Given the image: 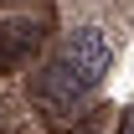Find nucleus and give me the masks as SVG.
<instances>
[{
	"instance_id": "f257e3e1",
	"label": "nucleus",
	"mask_w": 134,
	"mask_h": 134,
	"mask_svg": "<svg viewBox=\"0 0 134 134\" xmlns=\"http://www.w3.org/2000/svg\"><path fill=\"white\" fill-rule=\"evenodd\" d=\"M108 62H114V41H108L98 26H77V31L67 36V47H62V67L83 88H98L103 72H108Z\"/></svg>"
},
{
	"instance_id": "20e7f679",
	"label": "nucleus",
	"mask_w": 134,
	"mask_h": 134,
	"mask_svg": "<svg viewBox=\"0 0 134 134\" xmlns=\"http://www.w3.org/2000/svg\"><path fill=\"white\" fill-rule=\"evenodd\" d=\"M77 134H98V129H77Z\"/></svg>"
},
{
	"instance_id": "7ed1b4c3",
	"label": "nucleus",
	"mask_w": 134,
	"mask_h": 134,
	"mask_svg": "<svg viewBox=\"0 0 134 134\" xmlns=\"http://www.w3.org/2000/svg\"><path fill=\"white\" fill-rule=\"evenodd\" d=\"M124 134H134V124H124Z\"/></svg>"
},
{
	"instance_id": "f03ea898",
	"label": "nucleus",
	"mask_w": 134,
	"mask_h": 134,
	"mask_svg": "<svg viewBox=\"0 0 134 134\" xmlns=\"http://www.w3.org/2000/svg\"><path fill=\"white\" fill-rule=\"evenodd\" d=\"M41 41V26L36 21H16V26H0V62L5 67H16L26 52Z\"/></svg>"
}]
</instances>
